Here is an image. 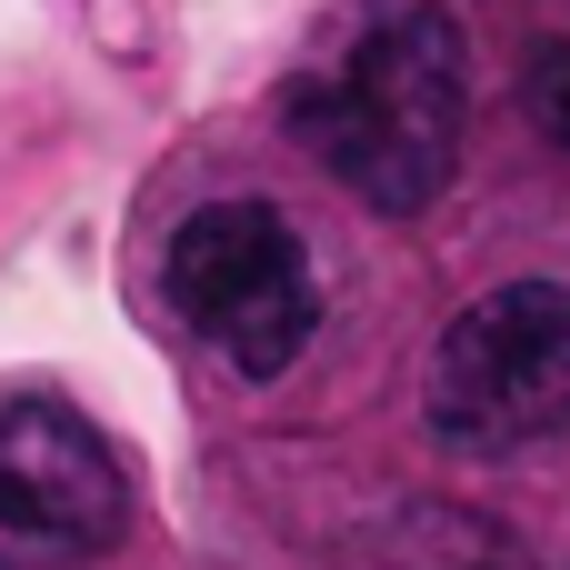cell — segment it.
Masks as SVG:
<instances>
[{
	"instance_id": "5",
	"label": "cell",
	"mask_w": 570,
	"mask_h": 570,
	"mask_svg": "<svg viewBox=\"0 0 570 570\" xmlns=\"http://www.w3.org/2000/svg\"><path fill=\"white\" fill-rule=\"evenodd\" d=\"M341 570H531V561L511 551V531H491L461 501H401L371 531H351Z\"/></svg>"
},
{
	"instance_id": "1",
	"label": "cell",
	"mask_w": 570,
	"mask_h": 570,
	"mask_svg": "<svg viewBox=\"0 0 570 570\" xmlns=\"http://www.w3.org/2000/svg\"><path fill=\"white\" fill-rule=\"evenodd\" d=\"M291 140L381 220H421L461 170L471 50L441 0H361L341 40L291 70Z\"/></svg>"
},
{
	"instance_id": "6",
	"label": "cell",
	"mask_w": 570,
	"mask_h": 570,
	"mask_svg": "<svg viewBox=\"0 0 570 570\" xmlns=\"http://www.w3.org/2000/svg\"><path fill=\"white\" fill-rule=\"evenodd\" d=\"M521 100H531L541 140H551V150H570V40L531 50V80H521Z\"/></svg>"
},
{
	"instance_id": "3",
	"label": "cell",
	"mask_w": 570,
	"mask_h": 570,
	"mask_svg": "<svg viewBox=\"0 0 570 570\" xmlns=\"http://www.w3.org/2000/svg\"><path fill=\"white\" fill-rule=\"evenodd\" d=\"M431 431L451 451L561 441L570 431V281H501L441 331Z\"/></svg>"
},
{
	"instance_id": "4",
	"label": "cell",
	"mask_w": 570,
	"mask_h": 570,
	"mask_svg": "<svg viewBox=\"0 0 570 570\" xmlns=\"http://www.w3.org/2000/svg\"><path fill=\"white\" fill-rule=\"evenodd\" d=\"M120 521L130 481L110 441L50 391H0V570H90Z\"/></svg>"
},
{
	"instance_id": "2",
	"label": "cell",
	"mask_w": 570,
	"mask_h": 570,
	"mask_svg": "<svg viewBox=\"0 0 570 570\" xmlns=\"http://www.w3.org/2000/svg\"><path fill=\"white\" fill-rule=\"evenodd\" d=\"M160 291H170L180 331L240 381H281L321 331L311 240L271 200H200L160 250Z\"/></svg>"
}]
</instances>
